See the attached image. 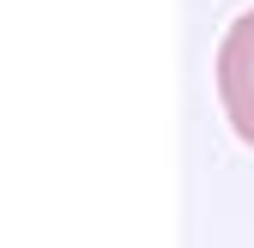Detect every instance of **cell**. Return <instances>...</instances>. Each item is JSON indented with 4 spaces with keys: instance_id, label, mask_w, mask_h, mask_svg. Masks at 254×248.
Listing matches in <instances>:
<instances>
[{
    "instance_id": "1",
    "label": "cell",
    "mask_w": 254,
    "mask_h": 248,
    "mask_svg": "<svg viewBox=\"0 0 254 248\" xmlns=\"http://www.w3.org/2000/svg\"><path fill=\"white\" fill-rule=\"evenodd\" d=\"M218 97H224L230 127L254 145V6L230 18L224 43H218Z\"/></svg>"
}]
</instances>
